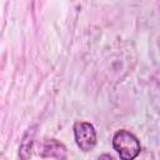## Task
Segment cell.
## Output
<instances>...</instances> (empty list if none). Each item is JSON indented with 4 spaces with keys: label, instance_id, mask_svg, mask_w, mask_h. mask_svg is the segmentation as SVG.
Returning <instances> with one entry per match:
<instances>
[{
    "label": "cell",
    "instance_id": "cell-1",
    "mask_svg": "<svg viewBox=\"0 0 160 160\" xmlns=\"http://www.w3.org/2000/svg\"><path fill=\"white\" fill-rule=\"evenodd\" d=\"M112 148L121 160H134L141 151L139 139L125 129H120L114 134Z\"/></svg>",
    "mask_w": 160,
    "mask_h": 160
},
{
    "label": "cell",
    "instance_id": "cell-2",
    "mask_svg": "<svg viewBox=\"0 0 160 160\" xmlns=\"http://www.w3.org/2000/svg\"><path fill=\"white\" fill-rule=\"evenodd\" d=\"M74 138L78 148L84 151L89 152L94 150L98 142V135L94 125L89 121H76L72 126Z\"/></svg>",
    "mask_w": 160,
    "mask_h": 160
},
{
    "label": "cell",
    "instance_id": "cell-3",
    "mask_svg": "<svg viewBox=\"0 0 160 160\" xmlns=\"http://www.w3.org/2000/svg\"><path fill=\"white\" fill-rule=\"evenodd\" d=\"M42 158H55V159H65L66 158V148L62 142L56 139H48L42 146Z\"/></svg>",
    "mask_w": 160,
    "mask_h": 160
},
{
    "label": "cell",
    "instance_id": "cell-4",
    "mask_svg": "<svg viewBox=\"0 0 160 160\" xmlns=\"http://www.w3.org/2000/svg\"><path fill=\"white\" fill-rule=\"evenodd\" d=\"M32 140H34V130H32V129H29V130L25 132V135H24V138H22V140H21L20 148H19V150H20V151H19L20 158H22V155H24L25 151L28 152V156H29V158L31 156Z\"/></svg>",
    "mask_w": 160,
    "mask_h": 160
}]
</instances>
